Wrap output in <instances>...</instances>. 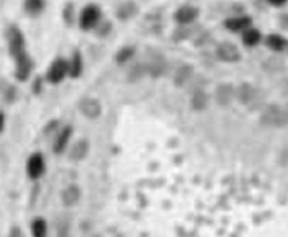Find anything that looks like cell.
I'll use <instances>...</instances> for the list:
<instances>
[{"label":"cell","instance_id":"cell-18","mask_svg":"<svg viewBox=\"0 0 288 237\" xmlns=\"http://www.w3.org/2000/svg\"><path fill=\"white\" fill-rule=\"evenodd\" d=\"M71 128H65L64 131L61 132V135L59 136V139L56 140V143H54V150H56V152H61V151L64 150L65 146H66V143H68V140H69V138H71Z\"/></svg>","mask_w":288,"mask_h":237},{"label":"cell","instance_id":"cell-25","mask_svg":"<svg viewBox=\"0 0 288 237\" xmlns=\"http://www.w3.org/2000/svg\"><path fill=\"white\" fill-rule=\"evenodd\" d=\"M26 8L30 12H38L42 8V3L38 0H30L26 3Z\"/></svg>","mask_w":288,"mask_h":237},{"label":"cell","instance_id":"cell-26","mask_svg":"<svg viewBox=\"0 0 288 237\" xmlns=\"http://www.w3.org/2000/svg\"><path fill=\"white\" fill-rule=\"evenodd\" d=\"M10 237H22V235H21V232H19L18 228H15V229H12L11 236Z\"/></svg>","mask_w":288,"mask_h":237},{"label":"cell","instance_id":"cell-5","mask_svg":"<svg viewBox=\"0 0 288 237\" xmlns=\"http://www.w3.org/2000/svg\"><path fill=\"white\" fill-rule=\"evenodd\" d=\"M99 17V8H96L95 6L85 7L82 14V18H80V23H82V29H91V27H94L95 24L98 23Z\"/></svg>","mask_w":288,"mask_h":237},{"label":"cell","instance_id":"cell-8","mask_svg":"<svg viewBox=\"0 0 288 237\" xmlns=\"http://www.w3.org/2000/svg\"><path fill=\"white\" fill-rule=\"evenodd\" d=\"M31 59L29 58V55L23 53L22 55H19L17 58V78L21 80V81H24L30 74V70H31Z\"/></svg>","mask_w":288,"mask_h":237},{"label":"cell","instance_id":"cell-16","mask_svg":"<svg viewBox=\"0 0 288 237\" xmlns=\"http://www.w3.org/2000/svg\"><path fill=\"white\" fill-rule=\"evenodd\" d=\"M191 74H192V68L188 66V65H183L182 68L177 70L176 75H175V82H176V85H179V87L184 85V84L189 80Z\"/></svg>","mask_w":288,"mask_h":237},{"label":"cell","instance_id":"cell-23","mask_svg":"<svg viewBox=\"0 0 288 237\" xmlns=\"http://www.w3.org/2000/svg\"><path fill=\"white\" fill-rule=\"evenodd\" d=\"M144 72H145V68H144L142 65H135L134 68L130 70V80H137V78H140V77L144 74Z\"/></svg>","mask_w":288,"mask_h":237},{"label":"cell","instance_id":"cell-10","mask_svg":"<svg viewBox=\"0 0 288 237\" xmlns=\"http://www.w3.org/2000/svg\"><path fill=\"white\" fill-rule=\"evenodd\" d=\"M237 98L241 101L242 104H253L257 98V92L254 88L249 84H242L237 91Z\"/></svg>","mask_w":288,"mask_h":237},{"label":"cell","instance_id":"cell-14","mask_svg":"<svg viewBox=\"0 0 288 237\" xmlns=\"http://www.w3.org/2000/svg\"><path fill=\"white\" fill-rule=\"evenodd\" d=\"M191 104H192V108L196 110L205 109L207 104H208V96L203 91H198V92L194 93L192 100H191Z\"/></svg>","mask_w":288,"mask_h":237},{"label":"cell","instance_id":"cell-3","mask_svg":"<svg viewBox=\"0 0 288 237\" xmlns=\"http://www.w3.org/2000/svg\"><path fill=\"white\" fill-rule=\"evenodd\" d=\"M45 170V163H43V158L41 154H34L29 158L27 161V174L30 178L37 180L40 178Z\"/></svg>","mask_w":288,"mask_h":237},{"label":"cell","instance_id":"cell-13","mask_svg":"<svg viewBox=\"0 0 288 237\" xmlns=\"http://www.w3.org/2000/svg\"><path fill=\"white\" fill-rule=\"evenodd\" d=\"M80 198V190L77 189L76 186H71L68 187L66 190L62 193V202L66 205V206H72L79 201Z\"/></svg>","mask_w":288,"mask_h":237},{"label":"cell","instance_id":"cell-1","mask_svg":"<svg viewBox=\"0 0 288 237\" xmlns=\"http://www.w3.org/2000/svg\"><path fill=\"white\" fill-rule=\"evenodd\" d=\"M261 123L270 127H283L288 124V108H282L277 105L267 107L261 115Z\"/></svg>","mask_w":288,"mask_h":237},{"label":"cell","instance_id":"cell-6","mask_svg":"<svg viewBox=\"0 0 288 237\" xmlns=\"http://www.w3.org/2000/svg\"><path fill=\"white\" fill-rule=\"evenodd\" d=\"M218 57L221 59H224L226 62H235L238 61L241 54L238 52V49L231 45V43H224L218 47Z\"/></svg>","mask_w":288,"mask_h":237},{"label":"cell","instance_id":"cell-2","mask_svg":"<svg viewBox=\"0 0 288 237\" xmlns=\"http://www.w3.org/2000/svg\"><path fill=\"white\" fill-rule=\"evenodd\" d=\"M8 41H10V52H11L12 57L17 59L19 55H22L24 53V41L21 31L15 27H12L10 30V34H8Z\"/></svg>","mask_w":288,"mask_h":237},{"label":"cell","instance_id":"cell-17","mask_svg":"<svg viewBox=\"0 0 288 237\" xmlns=\"http://www.w3.org/2000/svg\"><path fill=\"white\" fill-rule=\"evenodd\" d=\"M267 45L272 49V50H275V52H282L283 49L286 47V41L283 39L280 35H269L268 38H267Z\"/></svg>","mask_w":288,"mask_h":237},{"label":"cell","instance_id":"cell-15","mask_svg":"<svg viewBox=\"0 0 288 237\" xmlns=\"http://www.w3.org/2000/svg\"><path fill=\"white\" fill-rule=\"evenodd\" d=\"M249 24H250V18H247V17L234 18V19H229V20H226V27L230 30H234V31L245 29V27H247Z\"/></svg>","mask_w":288,"mask_h":237},{"label":"cell","instance_id":"cell-11","mask_svg":"<svg viewBox=\"0 0 288 237\" xmlns=\"http://www.w3.org/2000/svg\"><path fill=\"white\" fill-rule=\"evenodd\" d=\"M198 17V10L194 8V7H182L179 11L176 12V19L177 22H180V23H189V22H192L195 20Z\"/></svg>","mask_w":288,"mask_h":237},{"label":"cell","instance_id":"cell-20","mask_svg":"<svg viewBox=\"0 0 288 237\" xmlns=\"http://www.w3.org/2000/svg\"><path fill=\"white\" fill-rule=\"evenodd\" d=\"M260 38H261V35L257 30H247L245 33H244V36H242V39L244 42L247 43V46H254V45H257L260 42Z\"/></svg>","mask_w":288,"mask_h":237},{"label":"cell","instance_id":"cell-4","mask_svg":"<svg viewBox=\"0 0 288 237\" xmlns=\"http://www.w3.org/2000/svg\"><path fill=\"white\" fill-rule=\"evenodd\" d=\"M66 72H69V65L62 59H59L50 66L49 73H47V78L50 82H60L65 77Z\"/></svg>","mask_w":288,"mask_h":237},{"label":"cell","instance_id":"cell-12","mask_svg":"<svg viewBox=\"0 0 288 237\" xmlns=\"http://www.w3.org/2000/svg\"><path fill=\"white\" fill-rule=\"evenodd\" d=\"M87 152H88V142L82 139L72 147L71 152H69V158L73 159V161H82V158H85Z\"/></svg>","mask_w":288,"mask_h":237},{"label":"cell","instance_id":"cell-19","mask_svg":"<svg viewBox=\"0 0 288 237\" xmlns=\"http://www.w3.org/2000/svg\"><path fill=\"white\" fill-rule=\"evenodd\" d=\"M31 232L34 237H46V222L42 219H37L31 224Z\"/></svg>","mask_w":288,"mask_h":237},{"label":"cell","instance_id":"cell-9","mask_svg":"<svg viewBox=\"0 0 288 237\" xmlns=\"http://www.w3.org/2000/svg\"><path fill=\"white\" fill-rule=\"evenodd\" d=\"M80 110L89 119H96L100 115V104L94 98H84L80 103Z\"/></svg>","mask_w":288,"mask_h":237},{"label":"cell","instance_id":"cell-22","mask_svg":"<svg viewBox=\"0 0 288 237\" xmlns=\"http://www.w3.org/2000/svg\"><path fill=\"white\" fill-rule=\"evenodd\" d=\"M131 55H133V49H130V47L122 49L121 52L118 53V55H117L118 62H126Z\"/></svg>","mask_w":288,"mask_h":237},{"label":"cell","instance_id":"cell-7","mask_svg":"<svg viewBox=\"0 0 288 237\" xmlns=\"http://www.w3.org/2000/svg\"><path fill=\"white\" fill-rule=\"evenodd\" d=\"M215 98H217L218 104L226 107L234 98V89L230 84H222V85L218 87L217 92H215Z\"/></svg>","mask_w":288,"mask_h":237},{"label":"cell","instance_id":"cell-27","mask_svg":"<svg viewBox=\"0 0 288 237\" xmlns=\"http://www.w3.org/2000/svg\"><path fill=\"white\" fill-rule=\"evenodd\" d=\"M3 127H4V115H3V113H0V132H1Z\"/></svg>","mask_w":288,"mask_h":237},{"label":"cell","instance_id":"cell-24","mask_svg":"<svg viewBox=\"0 0 288 237\" xmlns=\"http://www.w3.org/2000/svg\"><path fill=\"white\" fill-rule=\"evenodd\" d=\"M134 11H135V8L133 4H126V6H123L121 10H119L118 15H119L121 18H129L134 14Z\"/></svg>","mask_w":288,"mask_h":237},{"label":"cell","instance_id":"cell-21","mask_svg":"<svg viewBox=\"0 0 288 237\" xmlns=\"http://www.w3.org/2000/svg\"><path fill=\"white\" fill-rule=\"evenodd\" d=\"M80 72H82V58H80V54L76 53L72 59L71 65H69V73L72 77H77L80 74Z\"/></svg>","mask_w":288,"mask_h":237}]
</instances>
